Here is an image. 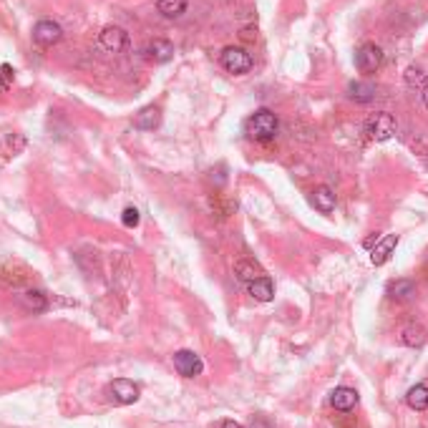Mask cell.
<instances>
[{
    "mask_svg": "<svg viewBox=\"0 0 428 428\" xmlns=\"http://www.w3.org/2000/svg\"><path fill=\"white\" fill-rule=\"evenodd\" d=\"M330 406L335 408V411H340V413H348V411H353V408L358 406V393L348 386L335 388L330 395Z\"/></svg>",
    "mask_w": 428,
    "mask_h": 428,
    "instance_id": "30bf717a",
    "label": "cell"
},
{
    "mask_svg": "<svg viewBox=\"0 0 428 428\" xmlns=\"http://www.w3.org/2000/svg\"><path fill=\"white\" fill-rule=\"evenodd\" d=\"M395 118L388 114V111H378L373 116L366 121V134L368 139H373V141H388V139L395 136Z\"/></svg>",
    "mask_w": 428,
    "mask_h": 428,
    "instance_id": "7a4b0ae2",
    "label": "cell"
},
{
    "mask_svg": "<svg viewBox=\"0 0 428 428\" xmlns=\"http://www.w3.org/2000/svg\"><path fill=\"white\" fill-rule=\"evenodd\" d=\"M348 96H350L355 104H371V101L375 98V86L373 83L355 81L348 86Z\"/></svg>",
    "mask_w": 428,
    "mask_h": 428,
    "instance_id": "2e32d148",
    "label": "cell"
},
{
    "mask_svg": "<svg viewBox=\"0 0 428 428\" xmlns=\"http://www.w3.org/2000/svg\"><path fill=\"white\" fill-rule=\"evenodd\" d=\"M98 46L104 51H109V53H121V51L129 48V33L118 26H106L98 33Z\"/></svg>",
    "mask_w": 428,
    "mask_h": 428,
    "instance_id": "8992f818",
    "label": "cell"
},
{
    "mask_svg": "<svg viewBox=\"0 0 428 428\" xmlns=\"http://www.w3.org/2000/svg\"><path fill=\"white\" fill-rule=\"evenodd\" d=\"M277 129H280V121H277V116L269 109L255 111V114L244 121V134H247L249 139H255V141H272Z\"/></svg>",
    "mask_w": 428,
    "mask_h": 428,
    "instance_id": "6da1fadb",
    "label": "cell"
},
{
    "mask_svg": "<svg viewBox=\"0 0 428 428\" xmlns=\"http://www.w3.org/2000/svg\"><path fill=\"white\" fill-rule=\"evenodd\" d=\"M416 295V283L413 280H395V283L388 285V297L395 300V303H406Z\"/></svg>",
    "mask_w": 428,
    "mask_h": 428,
    "instance_id": "5bb4252c",
    "label": "cell"
},
{
    "mask_svg": "<svg viewBox=\"0 0 428 428\" xmlns=\"http://www.w3.org/2000/svg\"><path fill=\"white\" fill-rule=\"evenodd\" d=\"M106 393H109V398L114 403H118V406H129V403H136L139 401V386L134 383V380L129 378H116L114 383H109V388H106Z\"/></svg>",
    "mask_w": 428,
    "mask_h": 428,
    "instance_id": "277c9868",
    "label": "cell"
},
{
    "mask_svg": "<svg viewBox=\"0 0 428 428\" xmlns=\"http://www.w3.org/2000/svg\"><path fill=\"white\" fill-rule=\"evenodd\" d=\"M403 81H406L408 89H426L428 86V76L416 66H408L406 73H403Z\"/></svg>",
    "mask_w": 428,
    "mask_h": 428,
    "instance_id": "44dd1931",
    "label": "cell"
},
{
    "mask_svg": "<svg viewBox=\"0 0 428 428\" xmlns=\"http://www.w3.org/2000/svg\"><path fill=\"white\" fill-rule=\"evenodd\" d=\"M21 300H23V303H26L33 312H43L46 307H48V303H46V295H43V292H38V290L23 292Z\"/></svg>",
    "mask_w": 428,
    "mask_h": 428,
    "instance_id": "7402d4cb",
    "label": "cell"
},
{
    "mask_svg": "<svg viewBox=\"0 0 428 428\" xmlns=\"http://www.w3.org/2000/svg\"><path fill=\"white\" fill-rule=\"evenodd\" d=\"M157 8H159V13L164 18L174 21V18H181V15L187 13V0H159Z\"/></svg>",
    "mask_w": 428,
    "mask_h": 428,
    "instance_id": "d6986e66",
    "label": "cell"
},
{
    "mask_svg": "<svg viewBox=\"0 0 428 428\" xmlns=\"http://www.w3.org/2000/svg\"><path fill=\"white\" fill-rule=\"evenodd\" d=\"M121 222H124V227H129V229L139 227V222H141V217H139V209L136 207H126L124 212H121Z\"/></svg>",
    "mask_w": 428,
    "mask_h": 428,
    "instance_id": "603a6c76",
    "label": "cell"
},
{
    "mask_svg": "<svg viewBox=\"0 0 428 428\" xmlns=\"http://www.w3.org/2000/svg\"><path fill=\"white\" fill-rule=\"evenodd\" d=\"M406 403H408V408H413V411H428V386L426 383H418V386L408 388Z\"/></svg>",
    "mask_w": 428,
    "mask_h": 428,
    "instance_id": "e0dca14e",
    "label": "cell"
},
{
    "mask_svg": "<svg viewBox=\"0 0 428 428\" xmlns=\"http://www.w3.org/2000/svg\"><path fill=\"white\" fill-rule=\"evenodd\" d=\"M395 247H398V235H386L383 240L375 242V247L371 249V262H373L375 267L386 265L388 260H391V255H393Z\"/></svg>",
    "mask_w": 428,
    "mask_h": 428,
    "instance_id": "9c48e42d",
    "label": "cell"
},
{
    "mask_svg": "<svg viewBox=\"0 0 428 428\" xmlns=\"http://www.w3.org/2000/svg\"><path fill=\"white\" fill-rule=\"evenodd\" d=\"M426 330H423L421 325H406L401 332V343L408 348H421L426 343Z\"/></svg>",
    "mask_w": 428,
    "mask_h": 428,
    "instance_id": "ac0fdd59",
    "label": "cell"
},
{
    "mask_svg": "<svg viewBox=\"0 0 428 428\" xmlns=\"http://www.w3.org/2000/svg\"><path fill=\"white\" fill-rule=\"evenodd\" d=\"M172 53H174V46L169 41H164V38H154V41L146 43L144 48V55L154 63H166L172 58Z\"/></svg>",
    "mask_w": 428,
    "mask_h": 428,
    "instance_id": "7c38bea8",
    "label": "cell"
},
{
    "mask_svg": "<svg viewBox=\"0 0 428 428\" xmlns=\"http://www.w3.org/2000/svg\"><path fill=\"white\" fill-rule=\"evenodd\" d=\"M235 272L242 283H252V280H257V277H262V269L257 267L252 260H240V262L235 265Z\"/></svg>",
    "mask_w": 428,
    "mask_h": 428,
    "instance_id": "ffe728a7",
    "label": "cell"
},
{
    "mask_svg": "<svg viewBox=\"0 0 428 428\" xmlns=\"http://www.w3.org/2000/svg\"><path fill=\"white\" fill-rule=\"evenodd\" d=\"M63 38V28L58 26L55 21H38L33 26V41L43 48H48V46H55V43Z\"/></svg>",
    "mask_w": 428,
    "mask_h": 428,
    "instance_id": "ba28073f",
    "label": "cell"
},
{
    "mask_svg": "<svg viewBox=\"0 0 428 428\" xmlns=\"http://www.w3.org/2000/svg\"><path fill=\"white\" fill-rule=\"evenodd\" d=\"M247 292L255 300H260V303H269L272 297H275V285H272V280L269 277H257V280H252V283H247Z\"/></svg>",
    "mask_w": 428,
    "mask_h": 428,
    "instance_id": "4fadbf2b",
    "label": "cell"
},
{
    "mask_svg": "<svg viewBox=\"0 0 428 428\" xmlns=\"http://www.w3.org/2000/svg\"><path fill=\"white\" fill-rule=\"evenodd\" d=\"M220 63L227 73L242 76V73H247V71L252 69V55H249L244 48H240V46H229V48L222 51Z\"/></svg>",
    "mask_w": 428,
    "mask_h": 428,
    "instance_id": "3957f363",
    "label": "cell"
},
{
    "mask_svg": "<svg viewBox=\"0 0 428 428\" xmlns=\"http://www.w3.org/2000/svg\"><path fill=\"white\" fill-rule=\"evenodd\" d=\"M383 63V51L375 43H363L358 51H355V69L360 73H375Z\"/></svg>",
    "mask_w": 428,
    "mask_h": 428,
    "instance_id": "5b68a950",
    "label": "cell"
},
{
    "mask_svg": "<svg viewBox=\"0 0 428 428\" xmlns=\"http://www.w3.org/2000/svg\"><path fill=\"white\" fill-rule=\"evenodd\" d=\"M174 368H177V373L184 375V378H197V375L204 371V363L197 353L192 350H179L174 353Z\"/></svg>",
    "mask_w": 428,
    "mask_h": 428,
    "instance_id": "52a82bcc",
    "label": "cell"
},
{
    "mask_svg": "<svg viewBox=\"0 0 428 428\" xmlns=\"http://www.w3.org/2000/svg\"><path fill=\"white\" fill-rule=\"evenodd\" d=\"M421 96H423V106H426V109H428V86H426V89H423Z\"/></svg>",
    "mask_w": 428,
    "mask_h": 428,
    "instance_id": "484cf974",
    "label": "cell"
},
{
    "mask_svg": "<svg viewBox=\"0 0 428 428\" xmlns=\"http://www.w3.org/2000/svg\"><path fill=\"white\" fill-rule=\"evenodd\" d=\"M159 124H161L159 106H144L136 114V118H134V129H139V132H154Z\"/></svg>",
    "mask_w": 428,
    "mask_h": 428,
    "instance_id": "8fae6325",
    "label": "cell"
},
{
    "mask_svg": "<svg viewBox=\"0 0 428 428\" xmlns=\"http://www.w3.org/2000/svg\"><path fill=\"white\" fill-rule=\"evenodd\" d=\"M310 202H312V207L323 214H330L332 209H335V194H332L330 187H318L312 192Z\"/></svg>",
    "mask_w": 428,
    "mask_h": 428,
    "instance_id": "9a60e30c",
    "label": "cell"
},
{
    "mask_svg": "<svg viewBox=\"0 0 428 428\" xmlns=\"http://www.w3.org/2000/svg\"><path fill=\"white\" fill-rule=\"evenodd\" d=\"M10 81H13V69L8 63H3L0 66V91H6L10 86Z\"/></svg>",
    "mask_w": 428,
    "mask_h": 428,
    "instance_id": "cb8c5ba5",
    "label": "cell"
},
{
    "mask_svg": "<svg viewBox=\"0 0 428 428\" xmlns=\"http://www.w3.org/2000/svg\"><path fill=\"white\" fill-rule=\"evenodd\" d=\"M220 428H244V426H242V423H237V421H224Z\"/></svg>",
    "mask_w": 428,
    "mask_h": 428,
    "instance_id": "d4e9b609",
    "label": "cell"
}]
</instances>
